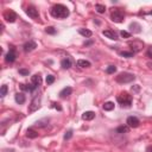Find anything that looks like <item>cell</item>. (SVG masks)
<instances>
[{
	"label": "cell",
	"instance_id": "7",
	"mask_svg": "<svg viewBox=\"0 0 152 152\" xmlns=\"http://www.w3.org/2000/svg\"><path fill=\"white\" fill-rule=\"evenodd\" d=\"M26 14L31 18V19H34V20H38L39 19V12L38 10L34 7V6H28L26 10H25Z\"/></svg>",
	"mask_w": 152,
	"mask_h": 152
},
{
	"label": "cell",
	"instance_id": "14",
	"mask_svg": "<svg viewBox=\"0 0 152 152\" xmlns=\"http://www.w3.org/2000/svg\"><path fill=\"white\" fill-rule=\"evenodd\" d=\"M71 93H72V88H71V87H65V88H63V89L59 91V96H61L62 99H65V97H68L69 95H71Z\"/></svg>",
	"mask_w": 152,
	"mask_h": 152
},
{
	"label": "cell",
	"instance_id": "29",
	"mask_svg": "<svg viewBox=\"0 0 152 152\" xmlns=\"http://www.w3.org/2000/svg\"><path fill=\"white\" fill-rule=\"evenodd\" d=\"M120 55H121V56H124V57L129 58V57H133V55H134V53H133L132 51H129V52H127V51H121V52H120Z\"/></svg>",
	"mask_w": 152,
	"mask_h": 152
},
{
	"label": "cell",
	"instance_id": "27",
	"mask_svg": "<svg viewBox=\"0 0 152 152\" xmlns=\"http://www.w3.org/2000/svg\"><path fill=\"white\" fill-rule=\"evenodd\" d=\"M116 71V66H114V65H109L107 69H106V72L107 74H114Z\"/></svg>",
	"mask_w": 152,
	"mask_h": 152
},
{
	"label": "cell",
	"instance_id": "25",
	"mask_svg": "<svg viewBox=\"0 0 152 152\" xmlns=\"http://www.w3.org/2000/svg\"><path fill=\"white\" fill-rule=\"evenodd\" d=\"M95 8H96V11L99 13H104V11H106V6L104 5H101V4H96Z\"/></svg>",
	"mask_w": 152,
	"mask_h": 152
},
{
	"label": "cell",
	"instance_id": "28",
	"mask_svg": "<svg viewBox=\"0 0 152 152\" xmlns=\"http://www.w3.org/2000/svg\"><path fill=\"white\" fill-rule=\"evenodd\" d=\"M45 32L49 33V34H55V33H56V28L52 27V26H49V27L45 28Z\"/></svg>",
	"mask_w": 152,
	"mask_h": 152
},
{
	"label": "cell",
	"instance_id": "17",
	"mask_svg": "<svg viewBox=\"0 0 152 152\" xmlns=\"http://www.w3.org/2000/svg\"><path fill=\"white\" fill-rule=\"evenodd\" d=\"M95 118V113L91 112V110H88V112H84L82 114V120H86V121H89V120H93Z\"/></svg>",
	"mask_w": 152,
	"mask_h": 152
},
{
	"label": "cell",
	"instance_id": "5",
	"mask_svg": "<svg viewBox=\"0 0 152 152\" xmlns=\"http://www.w3.org/2000/svg\"><path fill=\"white\" fill-rule=\"evenodd\" d=\"M40 102H42V95L37 94V95L32 99V101H31V103H30V106H28V113H33V112L38 110V109L40 108Z\"/></svg>",
	"mask_w": 152,
	"mask_h": 152
},
{
	"label": "cell",
	"instance_id": "38",
	"mask_svg": "<svg viewBox=\"0 0 152 152\" xmlns=\"http://www.w3.org/2000/svg\"><path fill=\"white\" fill-rule=\"evenodd\" d=\"M150 14H152V10H151V11H150Z\"/></svg>",
	"mask_w": 152,
	"mask_h": 152
},
{
	"label": "cell",
	"instance_id": "9",
	"mask_svg": "<svg viewBox=\"0 0 152 152\" xmlns=\"http://www.w3.org/2000/svg\"><path fill=\"white\" fill-rule=\"evenodd\" d=\"M15 58H17L15 49H14L13 46H11L10 51H8V52L6 53V56H5V61H6L7 63H12V62H14V61H15Z\"/></svg>",
	"mask_w": 152,
	"mask_h": 152
},
{
	"label": "cell",
	"instance_id": "11",
	"mask_svg": "<svg viewBox=\"0 0 152 152\" xmlns=\"http://www.w3.org/2000/svg\"><path fill=\"white\" fill-rule=\"evenodd\" d=\"M23 48H24V51H25V52H31V51H33V50L37 48V43L33 42V40H28L27 43L24 44Z\"/></svg>",
	"mask_w": 152,
	"mask_h": 152
},
{
	"label": "cell",
	"instance_id": "10",
	"mask_svg": "<svg viewBox=\"0 0 152 152\" xmlns=\"http://www.w3.org/2000/svg\"><path fill=\"white\" fill-rule=\"evenodd\" d=\"M126 124H127V126H128L129 128H137V127H139L140 121H139V119L135 118V116H128Z\"/></svg>",
	"mask_w": 152,
	"mask_h": 152
},
{
	"label": "cell",
	"instance_id": "24",
	"mask_svg": "<svg viewBox=\"0 0 152 152\" xmlns=\"http://www.w3.org/2000/svg\"><path fill=\"white\" fill-rule=\"evenodd\" d=\"M103 109H104V110H112V109H114V102H110V101L104 102Z\"/></svg>",
	"mask_w": 152,
	"mask_h": 152
},
{
	"label": "cell",
	"instance_id": "22",
	"mask_svg": "<svg viewBox=\"0 0 152 152\" xmlns=\"http://www.w3.org/2000/svg\"><path fill=\"white\" fill-rule=\"evenodd\" d=\"M91 64L89 61H86V59H78L77 61V66L80 68H89Z\"/></svg>",
	"mask_w": 152,
	"mask_h": 152
},
{
	"label": "cell",
	"instance_id": "19",
	"mask_svg": "<svg viewBox=\"0 0 152 152\" xmlns=\"http://www.w3.org/2000/svg\"><path fill=\"white\" fill-rule=\"evenodd\" d=\"M61 65H62L63 69H70L71 65H72L71 59H70V58H64V59H62V61H61Z\"/></svg>",
	"mask_w": 152,
	"mask_h": 152
},
{
	"label": "cell",
	"instance_id": "33",
	"mask_svg": "<svg viewBox=\"0 0 152 152\" xmlns=\"http://www.w3.org/2000/svg\"><path fill=\"white\" fill-rule=\"evenodd\" d=\"M19 74L20 75H28V70L27 69H19Z\"/></svg>",
	"mask_w": 152,
	"mask_h": 152
},
{
	"label": "cell",
	"instance_id": "35",
	"mask_svg": "<svg viewBox=\"0 0 152 152\" xmlns=\"http://www.w3.org/2000/svg\"><path fill=\"white\" fill-rule=\"evenodd\" d=\"M52 107L57 108L58 110H62V107H61V106H58V103H56V102H52Z\"/></svg>",
	"mask_w": 152,
	"mask_h": 152
},
{
	"label": "cell",
	"instance_id": "4",
	"mask_svg": "<svg viewBox=\"0 0 152 152\" xmlns=\"http://www.w3.org/2000/svg\"><path fill=\"white\" fill-rule=\"evenodd\" d=\"M125 18V12L121 8H113V11L110 12V19L114 23H122Z\"/></svg>",
	"mask_w": 152,
	"mask_h": 152
},
{
	"label": "cell",
	"instance_id": "26",
	"mask_svg": "<svg viewBox=\"0 0 152 152\" xmlns=\"http://www.w3.org/2000/svg\"><path fill=\"white\" fill-rule=\"evenodd\" d=\"M6 94H7V86L6 84H2L1 86V90H0V96L4 97Z\"/></svg>",
	"mask_w": 152,
	"mask_h": 152
},
{
	"label": "cell",
	"instance_id": "13",
	"mask_svg": "<svg viewBox=\"0 0 152 152\" xmlns=\"http://www.w3.org/2000/svg\"><path fill=\"white\" fill-rule=\"evenodd\" d=\"M31 83L36 87V88H38L40 84H42V76L39 75V74H36V75H33L32 77H31Z\"/></svg>",
	"mask_w": 152,
	"mask_h": 152
},
{
	"label": "cell",
	"instance_id": "18",
	"mask_svg": "<svg viewBox=\"0 0 152 152\" xmlns=\"http://www.w3.org/2000/svg\"><path fill=\"white\" fill-rule=\"evenodd\" d=\"M14 100H15V102L17 103H19V104H23L24 102H25V95L23 94V93H17L15 95H14Z\"/></svg>",
	"mask_w": 152,
	"mask_h": 152
},
{
	"label": "cell",
	"instance_id": "37",
	"mask_svg": "<svg viewBox=\"0 0 152 152\" xmlns=\"http://www.w3.org/2000/svg\"><path fill=\"white\" fill-rule=\"evenodd\" d=\"M147 66H148L150 69H152V62H147Z\"/></svg>",
	"mask_w": 152,
	"mask_h": 152
},
{
	"label": "cell",
	"instance_id": "12",
	"mask_svg": "<svg viewBox=\"0 0 152 152\" xmlns=\"http://www.w3.org/2000/svg\"><path fill=\"white\" fill-rule=\"evenodd\" d=\"M102 34H103L104 37L109 38V39H113V40H116V39H118V34H116V32H114L113 30H104V31H102Z\"/></svg>",
	"mask_w": 152,
	"mask_h": 152
},
{
	"label": "cell",
	"instance_id": "2",
	"mask_svg": "<svg viewBox=\"0 0 152 152\" xmlns=\"http://www.w3.org/2000/svg\"><path fill=\"white\" fill-rule=\"evenodd\" d=\"M118 102L120 103L121 107H125V108H129L131 104H132V96L127 93V91H122L116 97Z\"/></svg>",
	"mask_w": 152,
	"mask_h": 152
},
{
	"label": "cell",
	"instance_id": "3",
	"mask_svg": "<svg viewBox=\"0 0 152 152\" xmlns=\"http://www.w3.org/2000/svg\"><path fill=\"white\" fill-rule=\"evenodd\" d=\"M135 80V76L131 72H121L115 77V81L118 83H129Z\"/></svg>",
	"mask_w": 152,
	"mask_h": 152
},
{
	"label": "cell",
	"instance_id": "8",
	"mask_svg": "<svg viewBox=\"0 0 152 152\" xmlns=\"http://www.w3.org/2000/svg\"><path fill=\"white\" fill-rule=\"evenodd\" d=\"M4 19L7 21V23H14L15 19H17V14L14 11L12 10H7L4 12Z\"/></svg>",
	"mask_w": 152,
	"mask_h": 152
},
{
	"label": "cell",
	"instance_id": "36",
	"mask_svg": "<svg viewBox=\"0 0 152 152\" xmlns=\"http://www.w3.org/2000/svg\"><path fill=\"white\" fill-rule=\"evenodd\" d=\"M146 152H152V145H151V146H148V147L146 148Z\"/></svg>",
	"mask_w": 152,
	"mask_h": 152
},
{
	"label": "cell",
	"instance_id": "30",
	"mask_svg": "<svg viewBox=\"0 0 152 152\" xmlns=\"http://www.w3.org/2000/svg\"><path fill=\"white\" fill-rule=\"evenodd\" d=\"M71 137H72V129H69V131H66L65 134H64V140H69Z\"/></svg>",
	"mask_w": 152,
	"mask_h": 152
},
{
	"label": "cell",
	"instance_id": "16",
	"mask_svg": "<svg viewBox=\"0 0 152 152\" xmlns=\"http://www.w3.org/2000/svg\"><path fill=\"white\" fill-rule=\"evenodd\" d=\"M19 86H20V89H21V90H25V91H33V90H36V89H37L32 83H30V84L20 83Z\"/></svg>",
	"mask_w": 152,
	"mask_h": 152
},
{
	"label": "cell",
	"instance_id": "34",
	"mask_svg": "<svg viewBox=\"0 0 152 152\" xmlns=\"http://www.w3.org/2000/svg\"><path fill=\"white\" fill-rule=\"evenodd\" d=\"M146 55H147V57H150V58H152V46H150V48H148V50H147V52H146Z\"/></svg>",
	"mask_w": 152,
	"mask_h": 152
},
{
	"label": "cell",
	"instance_id": "21",
	"mask_svg": "<svg viewBox=\"0 0 152 152\" xmlns=\"http://www.w3.org/2000/svg\"><path fill=\"white\" fill-rule=\"evenodd\" d=\"M78 33L82 34V36L86 37V38H89V37H91V34H93V32H91L90 30H88V28H80V30H78Z\"/></svg>",
	"mask_w": 152,
	"mask_h": 152
},
{
	"label": "cell",
	"instance_id": "31",
	"mask_svg": "<svg viewBox=\"0 0 152 152\" xmlns=\"http://www.w3.org/2000/svg\"><path fill=\"white\" fill-rule=\"evenodd\" d=\"M53 82H55V76L48 75V77H46V83H48V84H52Z\"/></svg>",
	"mask_w": 152,
	"mask_h": 152
},
{
	"label": "cell",
	"instance_id": "23",
	"mask_svg": "<svg viewBox=\"0 0 152 152\" xmlns=\"http://www.w3.org/2000/svg\"><path fill=\"white\" fill-rule=\"evenodd\" d=\"M128 131H129V127H128V126H119V127L116 128V133H120V134L127 133Z\"/></svg>",
	"mask_w": 152,
	"mask_h": 152
},
{
	"label": "cell",
	"instance_id": "1",
	"mask_svg": "<svg viewBox=\"0 0 152 152\" xmlns=\"http://www.w3.org/2000/svg\"><path fill=\"white\" fill-rule=\"evenodd\" d=\"M50 14L53 17V18H57V19H64L66 17H69L70 12L68 10L66 6L62 5V4H56L53 5L51 8H50Z\"/></svg>",
	"mask_w": 152,
	"mask_h": 152
},
{
	"label": "cell",
	"instance_id": "20",
	"mask_svg": "<svg viewBox=\"0 0 152 152\" xmlns=\"http://www.w3.org/2000/svg\"><path fill=\"white\" fill-rule=\"evenodd\" d=\"M26 137L30 138V139H36V138L38 137V133H37L33 128H28V129L26 131Z\"/></svg>",
	"mask_w": 152,
	"mask_h": 152
},
{
	"label": "cell",
	"instance_id": "15",
	"mask_svg": "<svg viewBox=\"0 0 152 152\" xmlns=\"http://www.w3.org/2000/svg\"><path fill=\"white\" fill-rule=\"evenodd\" d=\"M129 30L133 33H140L141 32V26L138 23H131L129 24Z\"/></svg>",
	"mask_w": 152,
	"mask_h": 152
},
{
	"label": "cell",
	"instance_id": "6",
	"mask_svg": "<svg viewBox=\"0 0 152 152\" xmlns=\"http://www.w3.org/2000/svg\"><path fill=\"white\" fill-rule=\"evenodd\" d=\"M128 45H129V48L132 49V52H133V53L141 51L142 48H144V43H142L141 40H139V39H134L133 42H129Z\"/></svg>",
	"mask_w": 152,
	"mask_h": 152
},
{
	"label": "cell",
	"instance_id": "32",
	"mask_svg": "<svg viewBox=\"0 0 152 152\" xmlns=\"http://www.w3.org/2000/svg\"><path fill=\"white\" fill-rule=\"evenodd\" d=\"M120 36H121L122 38H129V37H131V33L127 32V31H121V32H120Z\"/></svg>",
	"mask_w": 152,
	"mask_h": 152
}]
</instances>
